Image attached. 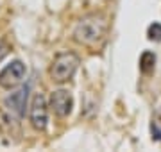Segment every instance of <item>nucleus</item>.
Segmentation results:
<instances>
[{"instance_id": "1", "label": "nucleus", "mask_w": 161, "mask_h": 152, "mask_svg": "<svg viewBox=\"0 0 161 152\" xmlns=\"http://www.w3.org/2000/svg\"><path fill=\"white\" fill-rule=\"evenodd\" d=\"M106 36H108V20L102 14H88L74 29V40L88 48L102 47Z\"/></svg>"}, {"instance_id": "2", "label": "nucleus", "mask_w": 161, "mask_h": 152, "mask_svg": "<svg viewBox=\"0 0 161 152\" xmlns=\"http://www.w3.org/2000/svg\"><path fill=\"white\" fill-rule=\"evenodd\" d=\"M79 66V56L74 52L58 54L50 66V77L56 82H66L74 77L75 70Z\"/></svg>"}, {"instance_id": "3", "label": "nucleus", "mask_w": 161, "mask_h": 152, "mask_svg": "<svg viewBox=\"0 0 161 152\" xmlns=\"http://www.w3.org/2000/svg\"><path fill=\"white\" fill-rule=\"evenodd\" d=\"M23 77H25V64L22 61H13L0 72V86L11 90L22 82Z\"/></svg>"}, {"instance_id": "4", "label": "nucleus", "mask_w": 161, "mask_h": 152, "mask_svg": "<svg viewBox=\"0 0 161 152\" xmlns=\"http://www.w3.org/2000/svg\"><path fill=\"white\" fill-rule=\"evenodd\" d=\"M48 122V111H47V100L41 93H36L31 104V123L38 131H45Z\"/></svg>"}, {"instance_id": "5", "label": "nucleus", "mask_w": 161, "mask_h": 152, "mask_svg": "<svg viewBox=\"0 0 161 152\" xmlns=\"http://www.w3.org/2000/svg\"><path fill=\"white\" fill-rule=\"evenodd\" d=\"M50 107L58 117H61V118L68 117L72 113V107H74V99H72L70 91H66V90L54 91L50 95Z\"/></svg>"}, {"instance_id": "6", "label": "nucleus", "mask_w": 161, "mask_h": 152, "mask_svg": "<svg viewBox=\"0 0 161 152\" xmlns=\"http://www.w3.org/2000/svg\"><path fill=\"white\" fill-rule=\"evenodd\" d=\"M27 97H29V86L25 84L22 88L11 93L9 97H6L4 104L6 107H9L13 113H16V117H23L25 115V106H27Z\"/></svg>"}, {"instance_id": "7", "label": "nucleus", "mask_w": 161, "mask_h": 152, "mask_svg": "<svg viewBox=\"0 0 161 152\" xmlns=\"http://www.w3.org/2000/svg\"><path fill=\"white\" fill-rule=\"evenodd\" d=\"M156 66V54L150 50H145L140 56V72L142 73H150Z\"/></svg>"}, {"instance_id": "8", "label": "nucleus", "mask_w": 161, "mask_h": 152, "mask_svg": "<svg viewBox=\"0 0 161 152\" xmlns=\"http://www.w3.org/2000/svg\"><path fill=\"white\" fill-rule=\"evenodd\" d=\"M147 38L150 41H154V43H159L161 41V24L159 22H154V24L149 25V29H147Z\"/></svg>"}, {"instance_id": "9", "label": "nucleus", "mask_w": 161, "mask_h": 152, "mask_svg": "<svg viewBox=\"0 0 161 152\" xmlns=\"http://www.w3.org/2000/svg\"><path fill=\"white\" fill-rule=\"evenodd\" d=\"M150 133H152V140L154 141H161V129L156 123H150Z\"/></svg>"}, {"instance_id": "10", "label": "nucleus", "mask_w": 161, "mask_h": 152, "mask_svg": "<svg viewBox=\"0 0 161 152\" xmlns=\"http://www.w3.org/2000/svg\"><path fill=\"white\" fill-rule=\"evenodd\" d=\"M7 50H9V48H7V45L4 43V41H0V59L7 54Z\"/></svg>"}]
</instances>
